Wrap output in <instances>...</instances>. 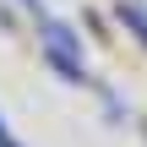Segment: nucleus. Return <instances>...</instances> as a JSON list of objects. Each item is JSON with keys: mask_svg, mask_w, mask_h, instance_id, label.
Listing matches in <instances>:
<instances>
[{"mask_svg": "<svg viewBox=\"0 0 147 147\" xmlns=\"http://www.w3.org/2000/svg\"><path fill=\"white\" fill-rule=\"evenodd\" d=\"M125 22L136 27V38H147V16H142V11H136V5H125Z\"/></svg>", "mask_w": 147, "mask_h": 147, "instance_id": "obj_1", "label": "nucleus"}, {"mask_svg": "<svg viewBox=\"0 0 147 147\" xmlns=\"http://www.w3.org/2000/svg\"><path fill=\"white\" fill-rule=\"evenodd\" d=\"M5 142H11V136H5V125H0V147H5Z\"/></svg>", "mask_w": 147, "mask_h": 147, "instance_id": "obj_2", "label": "nucleus"}]
</instances>
